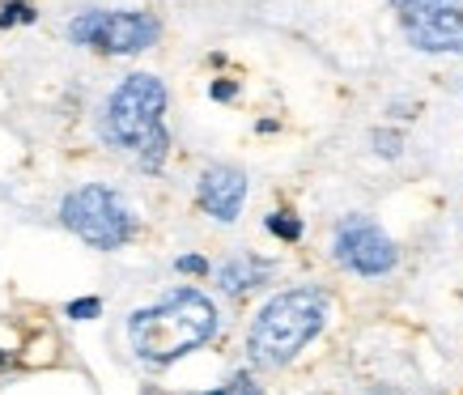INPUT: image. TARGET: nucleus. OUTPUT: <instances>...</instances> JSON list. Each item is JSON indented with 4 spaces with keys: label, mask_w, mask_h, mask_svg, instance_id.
Returning a JSON list of instances; mask_svg holds the SVG:
<instances>
[{
    "label": "nucleus",
    "mask_w": 463,
    "mask_h": 395,
    "mask_svg": "<svg viewBox=\"0 0 463 395\" xmlns=\"http://www.w3.org/2000/svg\"><path fill=\"white\" fill-rule=\"evenodd\" d=\"M281 281V259L255 247H234L213 264V294L225 306H255L264 294H272Z\"/></svg>",
    "instance_id": "1a4fd4ad"
},
{
    "label": "nucleus",
    "mask_w": 463,
    "mask_h": 395,
    "mask_svg": "<svg viewBox=\"0 0 463 395\" xmlns=\"http://www.w3.org/2000/svg\"><path fill=\"white\" fill-rule=\"evenodd\" d=\"M145 395H157V391H145Z\"/></svg>",
    "instance_id": "412c9836"
},
{
    "label": "nucleus",
    "mask_w": 463,
    "mask_h": 395,
    "mask_svg": "<svg viewBox=\"0 0 463 395\" xmlns=\"http://www.w3.org/2000/svg\"><path fill=\"white\" fill-rule=\"evenodd\" d=\"M336 324V289L319 277L285 281L251 306L242 324V366L255 374H285Z\"/></svg>",
    "instance_id": "f03ea898"
},
{
    "label": "nucleus",
    "mask_w": 463,
    "mask_h": 395,
    "mask_svg": "<svg viewBox=\"0 0 463 395\" xmlns=\"http://www.w3.org/2000/svg\"><path fill=\"white\" fill-rule=\"evenodd\" d=\"M166 115L170 85L162 81V72L132 69L102 94L99 111H94V141L128 157L132 170L157 179L175 157V132H170Z\"/></svg>",
    "instance_id": "7ed1b4c3"
},
{
    "label": "nucleus",
    "mask_w": 463,
    "mask_h": 395,
    "mask_svg": "<svg viewBox=\"0 0 463 395\" xmlns=\"http://www.w3.org/2000/svg\"><path fill=\"white\" fill-rule=\"evenodd\" d=\"M192 204L213 226H239L247 204H251V170L239 162H225V157L204 162L192 179Z\"/></svg>",
    "instance_id": "6e6552de"
},
{
    "label": "nucleus",
    "mask_w": 463,
    "mask_h": 395,
    "mask_svg": "<svg viewBox=\"0 0 463 395\" xmlns=\"http://www.w3.org/2000/svg\"><path fill=\"white\" fill-rule=\"evenodd\" d=\"M56 221L60 230H69L77 242H85L90 251L99 255H115L132 247L141 239L145 217L137 212V204L128 200L124 187L90 179V183L69 187L56 204Z\"/></svg>",
    "instance_id": "20e7f679"
},
{
    "label": "nucleus",
    "mask_w": 463,
    "mask_h": 395,
    "mask_svg": "<svg viewBox=\"0 0 463 395\" xmlns=\"http://www.w3.org/2000/svg\"><path fill=\"white\" fill-rule=\"evenodd\" d=\"M34 22H39V5H30V0H0V30L34 26Z\"/></svg>",
    "instance_id": "2eb2a0df"
},
{
    "label": "nucleus",
    "mask_w": 463,
    "mask_h": 395,
    "mask_svg": "<svg viewBox=\"0 0 463 395\" xmlns=\"http://www.w3.org/2000/svg\"><path fill=\"white\" fill-rule=\"evenodd\" d=\"M327 264L349 281H392L404 264V247L374 212L349 209L327 226Z\"/></svg>",
    "instance_id": "39448f33"
},
{
    "label": "nucleus",
    "mask_w": 463,
    "mask_h": 395,
    "mask_svg": "<svg viewBox=\"0 0 463 395\" xmlns=\"http://www.w3.org/2000/svg\"><path fill=\"white\" fill-rule=\"evenodd\" d=\"M260 230L277 247H302L307 242V217L294 209V204H272V209L260 217Z\"/></svg>",
    "instance_id": "9d476101"
},
{
    "label": "nucleus",
    "mask_w": 463,
    "mask_h": 395,
    "mask_svg": "<svg viewBox=\"0 0 463 395\" xmlns=\"http://www.w3.org/2000/svg\"><path fill=\"white\" fill-rule=\"evenodd\" d=\"M192 395H272V391H268L264 374H255L251 366H234L222 382H213V387H204V391H192Z\"/></svg>",
    "instance_id": "f8f14e48"
},
{
    "label": "nucleus",
    "mask_w": 463,
    "mask_h": 395,
    "mask_svg": "<svg viewBox=\"0 0 463 395\" xmlns=\"http://www.w3.org/2000/svg\"><path fill=\"white\" fill-rule=\"evenodd\" d=\"M102 297L99 294H85V297H69L64 302V319H72V324H94V319H102Z\"/></svg>",
    "instance_id": "dca6fc26"
},
{
    "label": "nucleus",
    "mask_w": 463,
    "mask_h": 395,
    "mask_svg": "<svg viewBox=\"0 0 463 395\" xmlns=\"http://www.w3.org/2000/svg\"><path fill=\"white\" fill-rule=\"evenodd\" d=\"M204 64H209V69H213V77H217V72H225V69H230V56H225V52H209V60H204Z\"/></svg>",
    "instance_id": "6ab92c4d"
},
{
    "label": "nucleus",
    "mask_w": 463,
    "mask_h": 395,
    "mask_svg": "<svg viewBox=\"0 0 463 395\" xmlns=\"http://www.w3.org/2000/svg\"><path fill=\"white\" fill-rule=\"evenodd\" d=\"M9 366H14V357H9L5 349H0V370H9Z\"/></svg>",
    "instance_id": "aec40b11"
},
{
    "label": "nucleus",
    "mask_w": 463,
    "mask_h": 395,
    "mask_svg": "<svg viewBox=\"0 0 463 395\" xmlns=\"http://www.w3.org/2000/svg\"><path fill=\"white\" fill-rule=\"evenodd\" d=\"M459 89H463V77H459Z\"/></svg>",
    "instance_id": "4be33fe9"
},
{
    "label": "nucleus",
    "mask_w": 463,
    "mask_h": 395,
    "mask_svg": "<svg viewBox=\"0 0 463 395\" xmlns=\"http://www.w3.org/2000/svg\"><path fill=\"white\" fill-rule=\"evenodd\" d=\"M383 115H387V124H412V119H421V102L417 99H387V107H383Z\"/></svg>",
    "instance_id": "f3484780"
},
{
    "label": "nucleus",
    "mask_w": 463,
    "mask_h": 395,
    "mask_svg": "<svg viewBox=\"0 0 463 395\" xmlns=\"http://www.w3.org/2000/svg\"><path fill=\"white\" fill-rule=\"evenodd\" d=\"M64 39L107 60H141L162 42V17L154 9H81L69 17Z\"/></svg>",
    "instance_id": "423d86ee"
},
{
    "label": "nucleus",
    "mask_w": 463,
    "mask_h": 395,
    "mask_svg": "<svg viewBox=\"0 0 463 395\" xmlns=\"http://www.w3.org/2000/svg\"><path fill=\"white\" fill-rule=\"evenodd\" d=\"M387 9L417 56H463V0H387Z\"/></svg>",
    "instance_id": "0eeeda50"
},
{
    "label": "nucleus",
    "mask_w": 463,
    "mask_h": 395,
    "mask_svg": "<svg viewBox=\"0 0 463 395\" xmlns=\"http://www.w3.org/2000/svg\"><path fill=\"white\" fill-rule=\"evenodd\" d=\"M213 264H217V259H209L204 251H179L170 259V272H175L179 281L200 285V281H213Z\"/></svg>",
    "instance_id": "ddd939ff"
},
{
    "label": "nucleus",
    "mask_w": 463,
    "mask_h": 395,
    "mask_svg": "<svg viewBox=\"0 0 463 395\" xmlns=\"http://www.w3.org/2000/svg\"><path fill=\"white\" fill-rule=\"evenodd\" d=\"M204 94H209V102H217V107H234V102H242V81L234 72H217V77H209Z\"/></svg>",
    "instance_id": "4468645a"
},
{
    "label": "nucleus",
    "mask_w": 463,
    "mask_h": 395,
    "mask_svg": "<svg viewBox=\"0 0 463 395\" xmlns=\"http://www.w3.org/2000/svg\"><path fill=\"white\" fill-rule=\"evenodd\" d=\"M225 327H230V315L222 297L204 285L179 281L128 311L124 340L137 366L149 374H166L187 357L222 344Z\"/></svg>",
    "instance_id": "f257e3e1"
},
{
    "label": "nucleus",
    "mask_w": 463,
    "mask_h": 395,
    "mask_svg": "<svg viewBox=\"0 0 463 395\" xmlns=\"http://www.w3.org/2000/svg\"><path fill=\"white\" fill-rule=\"evenodd\" d=\"M281 127H285L281 115H260V119L251 124V132H255V136H277Z\"/></svg>",
    "instance_id": "a211bd4d"
},
{
    "label": "nucleus",
    "mask_w": 463,
    "mask_h": 395,
    "mask_svg": "<svg viewBox=\"0 0 463 395\" xmlns=\"http://www.w3.org/2000/svg\"><path fill=\"white\" fill-rule=\"evenodd\" d=\"M365 145H370V154L379 157V162H400L408 154V132L400 124H374L365 132Z\"/></svg>",
    "instance_id": "9b49d317"
}]
</instances>
